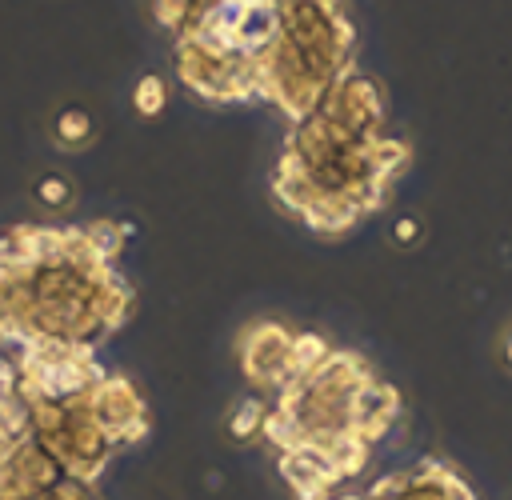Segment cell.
<instances>
[{"instance_id":"cell-1","label":"cell","mask_w":512,"mask_h":500,"mask_svg":"<svg viewBox=\"0 0 512 500\" xmlns=\"http://www.w3.org/2000/svg\"><path fill=\"white\" fill-rule=\"evenodd\" d=\"M352 44L356 28L340 0H280V32L252 64L256 100L300 124L352 72Z\"/></svg>"},{"instance_id":"cell-2","label":"cell","mask_w":512,"mask_h":500,"mask_svg":"<svg viewBox=\"0 0 512 500\" xmlns=\"http://www.w3.org/2000/svg\"><path fill=\"white\" fill-rule=\"evenodd\" d=\"M176 76L204 100L212 104H240V100H256V76H252V60L196 44V40H180L176 44Z\"/></svg>"},{"instance_id":"cell-3","label":"cell","mask_w":512,"mask_h":500,"mask_svg":"<svg viewBox=\"0 0 512 500\" xmlns=\"http://www.w3.org/2000/svg\"><path fill=\"white\" fill-rule=\"evenodd\" d=\"M288 352H292V332L276 320H256L236 340L240 368L256 388H276L280 392L288 384V376H292L288 372Z\"/></svg>"},{"instance_id":"cell-4","label":"cell","mask_w":512,"mask_h":500,"mask_svg":"<svg viewBox=\"0 0 512 500\" xmlns=\"http://www.w3.org/2000/svg\"><path fill=\"white\" fill-rule=\"evenodd\" d=\"M88 408L112 444H128L148 432V408L140 404V392L124 376H104L88 392Z\"/></svg>"},{"instance_id":"cell-5","label":"cell","mask_w":512,"mask_h":500,"mask_svg":"<svg viewBox=\"0 0 512 500\" xmlns=\"http://www.w3.org/2000/svg\"><path fill=\"white\" fill-rule=\"evenodd\" d=\"M396 416H400V392L372 376L352 400V436H360L364 444H376L380 436H388Z\"/></svg>"},{"instance_id":"cell-6","label":"cell","mask_w":512,"mask_h":500,"mask_svg":"<svg viewBox=\"0 0 512 500\" xmlns=\"http://www.w3.org/2000/svg\"><path fill=\"white\" fill-rule=\"evenodd\" d=\"M280 476H284V484L292 488L296 500H328V492L336 484L312 448L280 452Z\"/></svg>"},{"instance_id":"cell-7","label":"cell","mask_w":512,"mask_h":500,"mask_svg":"<svg viewBox=\"0 0 512 500\" xmlns=\"http://www.w3.org/2000/svg\"><path fill=\"white\" fill-rule=\"evenodd\" d=\"M264 416H268V404H260L256 396L240 400V404L232 408V416H228V436H232L236 444H244V440L260 436V428H264Z\"/></svg>"},{"instance_id":"cell-8","label":"cell","mask_w":512,"mask_h":500,"mask_svg":"<svg viewBox=\"0 0 512 500\" xmlns=\"http://www.w3.org/2000/svg\"><path fill=\"white\" fill-rule=\"evenodd\" d=\"M136 112L140 116H156L160 108H164V80L160 76H144L140 84H136Z\"/></svg>"},{"instance_id":"cell-9","label":"cell","mask_w":512,"mask_h":500,"mask_svg":"<svg viewBox=\"0 0 512 500\" xmlns=\"http://www.w3.org/2000/svg\"><path fill=\"white\" fill-rule=\"evenodd\" d=\"M56 136L68 140V144H80V140L92 136V120H88L84 112H60V120H56Z\"/></svg>"},{"instance_id":"cell-10","label":"cell","mask_w":512,"mask_h":500,"mask_svg":"<svg viewBox=\"0 0 512 500\" xmlns=\"http://www.w3.org/2000/svg\"><path fill=\"white\" fill-rule=\"evenodd\" d=\"M504 356H508V364H512V336H508V344H504Z\"/></svg>"}]
</instances>
